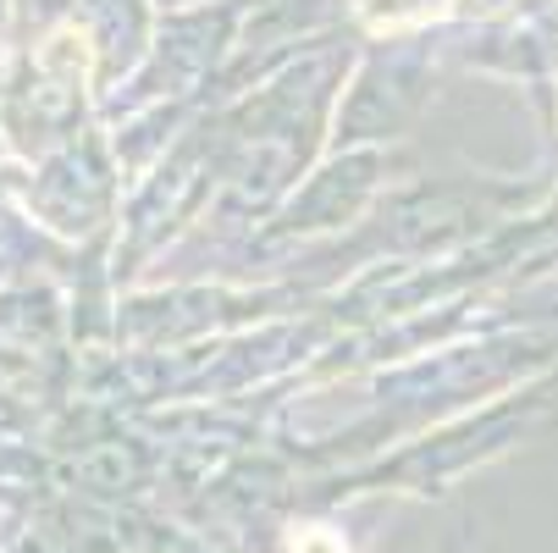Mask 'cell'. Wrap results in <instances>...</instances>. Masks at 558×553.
Here are the masks:
<instances>
[{
	"label": "cell",
	"instance_id": "obj_1",
	"mask_svg": "<svg viewBox=\"0 0 558 553\" xmlns=\"http://www.w3.org/2000/svg\"><path fill=\"white\" fill-rule=\"evenodd\" d=\"M293 553H343V542L338 537H327V531H310V537H299V548Z\"/></svg>",
	"mask_w": 558,
	"mask_h": 553
}]
</instances>
